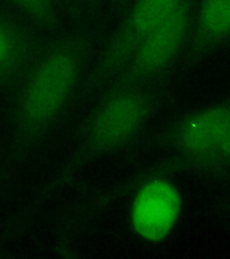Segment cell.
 Masks as SVG:
<instances>
[{
    "mask_svg": "<svg viewBox=\"0 0 230 259\" xmlns=\"http://www.w3.org/2000/svg\"><path fill=\"white\" fill-rule=\"evenodd\" d=\"M166 79L107 89L90 124L94 149L108 152L128 143L163 98Z\"/></svg>",
    "mask_w": 230,
    "mask_h": 259,
    "instance_id": "1",
    "label": "cell"
},
{
    "mask_svg": "<svg viewBox=\"0 0 230 259\" xmlns=\"http://www.w3.org/2000/svg\"><path fill=\"white\" fill-rule=\"evenodd\" d=\"M198 1L182 0L177 8L142 40L125 68L108 89L166 79L170 70L175 65L180 64L186 53Z\"/></svg>",
    "mask_w": 230,
    "mask_h": 259,
    "instance_id": "2",
    "label": "cell"
},
{
    "mask_svg": "<svg viewBox=\"0 0 230 259\" xmlns=\"http://www.w3.org/2000/svg\"><path fill=\"white\" fill-rule=\"evenodd\" d=\"M182 0H132L105 38L94 76L97 85H112L139 45Z\"/></svg>",
    "mask_w": 230,
    "mask_h": 259,
    "instance_id": "3",
    "label": "cell"
},
{
    "mask_svg": "<svg viewBox=\"0 0 230 259\" xmlns=\"http://www.w3.org/2000/svg\"><path fill=\"white\" fill-rule=\"evenodd\" d=\"M83 47L66 46L45 57L33 69L24 89V120L40 124L52 120L69 99L79 78Z\"/></svg>",
    "mask_w": 230,
    "mask_h": 259,
    "instance_id": "4",
    "label": "cell"
},
{
    "mask_svg": "<svg viewBox=\"0 0 230 259\" xmlns=\"http://www.w3.org/2000/svg\"><path fill=\"white\" fill-rule=\"evenodd\" d=\"M230 131V97L199 110L178 126L174 144L186 158L203 165H214Z\"/></svg>",
    "mask_w": 230,
    "mask_h": 259,
    "instance_id": "5",
    "label": "cell"
},
{
    "mask_svg": "<svg viewBox=\"0 0 230 259\" xmlns=\"http://www.w3.org/2000/svg\"><path fill=\"white\" fill-rule=\"evenodd\" d=\"M182 199L177 189L165 180H153L139 191L131 208L134 231L151 242L161 241L177 222Z\"/></svg>",
    "mask_w": 230,
    "mask_h": 259,
    "instance_id": "6",
    "label": "cell"
},
{
    "mask_svg": "<svg viewBox=\"0 0 230 259\" xmlns=\"http://www.w3.org/2000/svg\"><path fill=\"white\" fill-rule=\"evenodd\" d=\"M230 46V0H199L180 64L192 67Z\"/></svg>",
    "mask_w": 230,
    "mask_h": 259,
    "instance_id": "7",
    "label": "cell"
},
{
    "mask_svg": "<svg viewBox=\"0 0 230 259\" xmlns=\"http://www.w3.org/2000/svg\"><path fill=\"white\" fill-rule=\"evenodd\" d=\"M26 53V40L14 24L0 18V77L16 69Z\"/></svg>",
    "mask_w": 230,
    "mask_h": 259,
    "instance_id": "8",
    "label": "cell"
},
{
    "mask_svg": "<svg viewBox=\"0 0 230 259\" xmlns=\"http://www.w3.org/2000/svg\"><path fill=\"white\" fill-rule=\"evenodd\" d=\"M38 24H47L53 16V0H9Z\"/></svg>",
    "mask_w": 230,
    "mask_h": 259,
    "instance_id": "9",
    "label": "cell"
},
{
    "mask_svg": "<svg viewBox=\"0 0 230 259\" xmlns=\"http://www.w3.org/2000/svg\"><path fill=\"white\" fill-rule=\"evenodd\" d=\"M132 0H108L110 17L113 23L117 22L124 14Z\"/></svg>",
    "mask_w": 230,
    "mask_h": 259,
    "instance_id": "10",
    "label": "cell"
},
{
    "mask_svg": "<svg viewBox=\"0 0 230 259\" xmlns=\"http://www.w3.org/2000/svg\"><path fill=\"white\" fill-rule=\"evenodd\" d=\"M230 164V131L226 136L225 142L223 143L220 150L218 151V156L215 160L214 165L218 164Z\"/></svg>",
    "mask_w": 230,
    "mask_h": 259,
    "instance_id": "11",
    "label": "cell"
},
{
    "mask_svg": "<svg viewBox=\"0 0 230 259\" xmlns=\"http://www.w3.org/2000/svg\"><path fill=\"white\" fill-rule=\"evenodd\" d=\"M85 1H86V3H88V4L97 6V5L100 4L102 1H104V0H85ZM107 2H108V0H107Z\"/></svg>",
    "mask_w": 230,
    "mask_h": 259,
    "instance_id": "12",
    "label": "cell"
}]
</instances>
